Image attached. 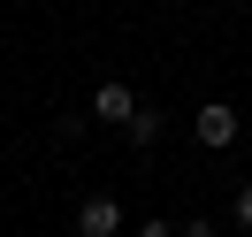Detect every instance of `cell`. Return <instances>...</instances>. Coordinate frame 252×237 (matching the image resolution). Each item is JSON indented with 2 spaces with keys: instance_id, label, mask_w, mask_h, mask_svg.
<instances>
[{
  "instance_id": "5b68a950",
  "label": "cell",
  "mask_w": 252,
  "mask_h": 237,
  "mask_svg": "<svg viewBox=\"0 0 252 237\" xmlns=\"http://www.w3.org/2000/svg\"><path fill=\"white\" fill-rule=\"evenodd\" d=\"M237 222L252 230V184H237Z\"/></svg>"
},
{
  "instance_id": "277c9868",
  "label": "cell",
  "mask_w": 252,
  "mask_h": 237,
  "mask_svg": "<svg viewBox=\"0 0 252 237\" xmlns=\"http://www.w3.org/2000/svg\"><path fill=\"white\" fill-rule=\"evenodd\" d=\"M153 138H160V115L138 107V115H130V145H153Z\"/></svg>"
},
{
  "instance_id": "8992f818",
  "label": "cell",
  "mask_w": 252,
  "mask_h": 237,
  "mask_svg": "<svg viewBox=\"0 0 252 237\" xmlns=\"http://www.w3.org/2000/svg\"><path fill=\"white\" fill-rule=\"evenodd\" d=\"M176 237H214V222H184V230H176Z\"/></svg>"
},
{
  "instance_id": "6da1fadb",
  "label": "cell",
  "mask_w": 252,
  "mask_h": 237,
  "mask_svg": "<svg viewBox=\"0 0 252 237\" xmlns=\"http://www.w3.org/2000/svg\"><path fill=\"white\" fill-rule=\"evenodd\" d=\"M191 138H199L206 153H221V145H237V107H229V100H206V107L191 115Z\"/></svg>"
},
{
  "instance_id": "52a82bcc",
  "label": "cell",
  "mask_w": 252,
  "mask_h": 237,
  "mask_svg": "<svg viewBox=\"0 0 252 237\" xmlns=\"http://www.w3.org/2000/svg\"><path fill=\"white\" fill-rule=\"evenodd\" d=\"M138 237H176V230H168V222H145V230H138Z\"/></svg>"
},
{
  "instance_id": "7a4b0ae2",
  "label": "cell",
  "mask_w": 252,
  "mask_h": 237,
  "mask_svg": "<svg viewBox=\"0 0 252 237\" xmlns=\"http://www.w3.org/2000/svg\"><path fill=\"white\" fill-rule=\"evenodd\" d=\"M123 230V206L107 199V191H92V199L77 206V237H115Z\"/></svg>"
},
{
  "instance_id": "3957f363",
  "label": "cell",
  "mask_w": 252,
  "mask_h": 237,
  "mask_svg": "<svg viewBox=\"0 0 252 237\" xmlns=\"http://www.w3.org/2000/svg\"><path fill=\"white\" fill-rule=\"evenodd\" d=\"M130 115H138L130 84H99V92H92V123H123V130H130Z\"/></svg>"
}]
</instances>
